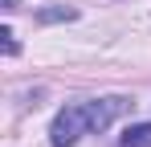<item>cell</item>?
Returning <instances> with one entry per match:
<instances>
[{"instance_id":"1","label":"cell","mask_w":151,"mask_h":147,"mask_svg":"<svg viewBox=\"0 0 151 147\" xmlns=\"http://www.w3.org/2000/svg\"><path fill=\"white\" fill-rule=\"evenodd\" d=\"M82 135H90V127L82 119V106H65V110H57V119L49 127V143L53 147H74Z\"/></svg>"},{"instance_id":"2","label":"cell","mask_w":151,"mask_h":147,"mask_svg":"<svg viewBox=\"0 0 151 147\" xmlns=\"http://www.w3.org/2000/svg\"><path fill=\"white\" fill-rule=\"evenodd\" d=\"M78 106H82V119H86L90 131H106V127L119 119L123 110H131L135 102H131V98H98V102H78Z\"/></svg>"},{"instance_id":"3","label":"cell","mask_w":151,"mask_h":147,"mask_svg":"<svg viewBox=\"0 0 151 147\" xmlns=\"http://www.w3.org/2000/svg\"><path fill=\"white\" fill-rule=\"evenodd\" d=\"M119 147H151V122H131L119 139Z\"/></svg>"},{"instance_id":"4","label":"cell","mask_w":151,"mask_h":147,"mask_svg":"<svg viewBox=\"0 0 151 147\" xmlns=\"http://www.w3.org/2000/svg\"><path fill=\"white\" fill-rule=\"evenodd\" d=\"M37 17H41V21H74L78 12L74 8H45V12H37Z\"/></svg>"},{"instance_id":"5","label":"cell","mask_w":151,"mask_h":147,"mask_svg":"<svg viewBox=\"0 0 151 147\" xmlns=\"http://www.w3.org/2000/svg\"><path fill=\"white\" fill-rule=\"evenodd\" d=\"M0 37H4V53H17V37H12V29H4Z\"/></svg>"}]
</instances>
